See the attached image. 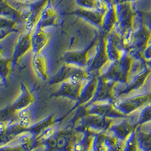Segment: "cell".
I'll return each mask as SVG.
<instances>
[{
    "label": "cell",
    "mask_w": 151,
    "mask_h": 151,
    "mask_svg": "<svg viewBox=\"0 0 151 151\" xmlns=\"http://www.w3.org/2000/svg\"><path fill=\"white\" fill-rule=\"evenodd\" d=\"M76 150H77V151H80V147H79V146L76 147Z\"/></svg>",
    "instance_id": "obj_1"
}]
</instances>
